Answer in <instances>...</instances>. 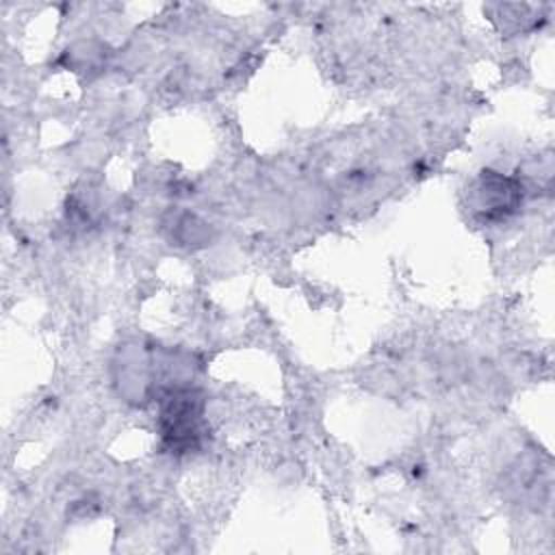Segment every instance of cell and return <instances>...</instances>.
I'll return each mask as SVG.
<instances>
[{
  "mask_svg": "<svg viewBox=\"0 0 555 555\" xmlns=\"http://www.w3.org/2000/svg\"><path fill=\"white\" fill-rule=\"evenodd\" d=\"M202 399L193 390H171L160 410V434L173 451L191 449L199 438Z\"/></svg>",
  "mask_w": 555,
  "mask_h": 555,
  "instance_id": "1",
  "label": "cell"
},
{
  "mask_svg": "<svg viewBox=\"0 0 555 555\" xmlns=\"http://www.w3.org/2000/svg\"><path fill=\"white\" fill-rule=\"evenodd\" d=\"M479 210L488 217H505L522 202V184L492 171H483L477 184Z\"/></svg>",
  "mask_w": 555,
  "mask_h": 555,
  "instance_id": "2",
  "label": "cell"
}]
</instances>
